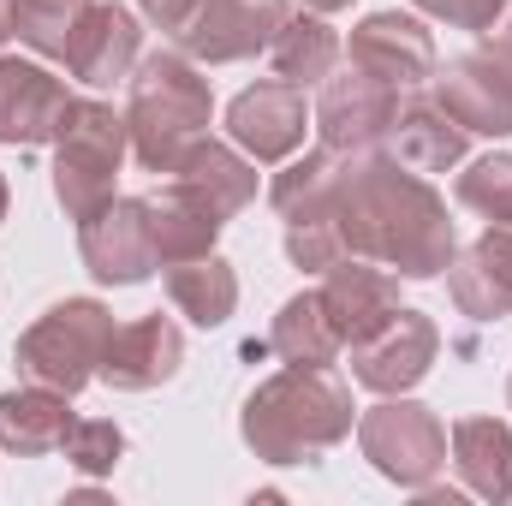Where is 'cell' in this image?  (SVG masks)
I'll return each instance as SVG.
<instances>
[{
    "label": "cell",
    "instance_id": "27",
    "mask_svg": "<svg viewBox=\"0 0 512 506\" xmlns=\"http://www.w3.org/2000/svg\"><path fill=\"white\" fill-rule=\"evenodd\" d=\"M66 441H72V459H78L84 471H102V465H114V453H120V429H114V423H84V429H72Z\"/></svg>",
    "mask_w": 512,
    "mask_h": 506
},
{
    "label": "cell",
    "instance_id": "28",
    "mask_svg": "<svg viewBox=\"0 0 512 506\" xmlns=\"http://www.w3.org/2000/svg\"><path fill=\"white\" fill-rule=\"evenodd\" d=\"M417 6H429L435 18H447V24H465V30H483V24L501 12V0H417Z\"/></svg>",
    "mask_w": 512,
    "mask_h": 506
},
{
    "label": "cell",
    "instance_id": "25",
    "mask_svg": "<svg viewBox=\"0 0 512 506\" xmlns=\"http://www.w3.org/2000/svg\"><path fill=\"white\" fill-rule=\"evenodd\" d=\"M274 66H280V78H292V84L322 78V72L334 66V30L316 24V18L280 24V36H274Z\"/></svg>",
    "mask_w": 512,
    "mask_h": 506
},
{
    "label": "cell",
    "instance_id": "12",
    "mask_svg": "<svg viewBox=\"0 0 512 506\" xmlns=\"http://www.w3.org/2000/svg\"><path fill=\"white\" fill-rule=\"evenodd\" d=\"M233 137L256 149V161H280L286 149H298L304 137V102L292 96V84H256L233 102Z\"/></svg>",
    "mask_w": 512,
    "mask_h": 506
},
{
    "label": "cell",
    "instance_id": "19",
    "mask_svg": "<svg viewBox=\"0 0 512 506\" xmlns=\"http://www.w3.org/2000/svg\"><path fill=\"white\" fill-rule=\"evenodd\" d=\"M179 179L227 221L233 209H245L251 203V191H256V173L245 167V161H233L221 143H191L185 155H179Z\"/></svg>",
    "mask_w": 512,
    "mask_h": 506
},
{
    "label": "cell",
    "instance_id": "4",
    "mask_svg": "<svg viewBox=\"0 0 512 506\" xmlns=\"http://www.w3.org/2000/svg\"><path fill=\"white\" fill-rule=\"evenodd\" d=\"M120 149H126V126L108 108H96V102L72 108V120L60 131V167H54L60 203L72 209V221H90V215H102L114 203Z\"/></svg>",
    "mask_w": 512,
    "mask_h": 506
},
{
    "label": "cell",
    "instance_id": "1",
    "mask_svg": "<svg viewBox=\"0 0 512 506\" xmlns=\"http://www.w3.org/2000/svg\"><path fill=\"white\" fill-rule=\"evenodd\" d=\"M334 233L346 251L387 256L405 274H435L453 251L441 203L417 179H399L393 167H364L358 179H346V203H340Z\"/></svg>",
    "mask_w": 512,
    "mask_h": 506
},
{
    "label": "cell",
    "instance_id": "30",
    "mask_svg": "<svg viewBox=\"0 0 512 506\" xmlns=\"http://www.w3.org/2000/svg\"><path fill=\"white\" fill-rule=\"evenodd\" d=\"M310 6H316V12H334V6H346V0H310Z\"/></svg>",
    "mask_w": 512,
    "mask_h": 506
},
{
    "label": "cell",
    "instance_id": "21",
    "mask_svg": "<svg viewBox=\"0 0 512 506\" xmlns=\"http://www.w3.org/2000/svg\"><path fill=\"white\" fill-rule=\"evenodd\" d=\"M393 149H399V161H405V167L429 173V167H447V161H459L465 137L453 131V114L405 108V114H393Z\"/></svg>",
    "mask_w": 512,
    "mask_h": 506
},
{
    "label": "cell",
    "instance_id": "31",
    "mask_svg": "<svg viewBox=\"0 0 512 506\" xmlns=\"http://www.w3.org/2000/svg\"><path fill=\"white\" fill-rule=\"evenodd\" d=\"M0 209H6V185H0Z\"/></svg>",
    "mask_w": 512,
    "mask_h": 506
},
{
    "label": "cell",
    "instance_id": "18",
    "mask_svg": "<svg viewBox=\"0 0 512 506\" xmlns=\"http://www.w3.org/2000/svg\"><path fill=\"white\" fill-rule=\"evenodd\" d=\"M441 108L465 131H512V84H501V72H489V60H465L441 84Z\"/></svg>",
    "mask_w": 512,
    "mask_h": 506
},
{
    "label": "cell",
    "instance_id": "20",
    "mask_svg": "<svg viewBox=\"0 0 512 506\" xmlns=\"http://www.w3.org/2000/svg\"><path fill=\"white\" fill-rule=\"evenodd\" d=\"M72 435V417L54 393H6L0 399V441L18 453H48Z\"/></svg>",
    "mask_w": 512,
    "mask_h": 506
},
{
    "label": "cell",
    "instance_id": "10",
    "mask_svg": "<svg viewBox=\"0 0 512 506\" xmlns=\"http://www.w3.org/2000/svg\"><path fill=\"white\" fill-rule=\"evenodd\" d=\"M364 447H370V459H382L387 477H405L411 483V477H423L441 459V429L417 405H382L364 423Z\"/></svg>",
    "mask_w": 512,
    "mask_h": 506
},
{
    "label": "cell",
    "instance_id": "14",
    "mask_svg": "<svg viewBox=\"0 0 512 506\" xmlns=\"http://www.w3.org/2000/svg\"><path fill=\"white\" fill-rule=\"evenodd\" d=\"M131 54H137V24H131L120 6H90V12L78 18L72 42H66L72 72L90 78V84H114L131 66Z\"/></svg>",
    "mask_w": 512,
    "mask_h": 506
},
{
    "label": "cell",
    "instance_id": "3",
    "mask_svg": "<svg viewBox=\"0 0 512 506\" xmlns=\"http://www.w3.org/2000/svg\"><path fill=\"white\" fill-rule=\"evenodd\" d=\"M346 423H352V411H346V393H340L334 381L280 376L274 387H262L251 399L245 435H251L262 453H274V459H298V453L334 441Z\"/></svg>",
    "mask_w": 512,
    "mask_h": 506
},
{
    "label": "cell",
    "instance_id": "17",
    "mask_svg": "<svg viewBox=\"0 0 512 506\" xmlns=\"http://www.w3.org/2000/svg\"><path fill=\"white\" fill-rule=\"evenodd\" d=\"M453 292H459V304L471 316H507L512 310V227H495L453 268Z\"/></svg>",
    "mask_w": 512,
    "mask_h": 506
},
{
    "label": "cell",
    "instance_id": "22",
    "mask_svg": "<svg viewBox=\"0 0 512 506\" xmlns=\"http://www.w3.org/2000/svg\"><path fill=\"white\" fill-rule=\"evenodd\" d=\"M453 447H459V459H465V471H471V483L483 495H507L512 489V435L501 423H489V417L459 423Z\"/></svg>",
    "mask_w": 512,
    "mask_h": 506
},
{
    "label": "cell",
    "instance_id": "13",
    "mask_svg": "<svg viewBox=\"0 0 512 506\" xmlns=\"http://www.w3.org/2000/svg\"><path fill=\"white\" fill-rule=\"evenodd\" d=\"M352 60L370 72V78H382V84H417L429 66H435V48H429V36L411 24V18H370L358 36H352Z\"/></svg>",
    "mask_w": 512,
    "mask_h": 506
},
{
    "label": "cell",
    "instance_id": "29",
    "mask_svg": "<svg viewBox=\"0 0 512 506\" xmlns=\"http://www.w3.org/2000/svg\"><path fill=\"white\" fill-rule=\"evenodd\" d=\"M12 36V0H0V42Z\"/></svg>",
    "mask_w": 512,
    "mask_h": 506
},
{
    "label": "cell",
    "instance_id": "11",
    "mask_svg": "<svg viewBox=\"0 0 512 506\" xmlns=\"http://www.w3.org/2000/svg\"><path fill=\"white\" fill-rule=\"evenodd\" d=\"M393 84L382 78H340V84H328V96H322V131H328V149H364V143H376L387 126H393Z\"/></svg>",
    "mask_w": 512,
    "mask_h": 506
},
{
    "label": "cell",
    "instance_id": "15",
    "mask_svg": "<svg viewBox=\"0 0 512 506\" xmlns=\"http://www.w3.org/2000/svg\"><path fill=\"white\" fill-rule=\"evenodd\" d=\"M143 215H149V239H155V256H173V262H185V256H203L209 251V239H215V227H221V215L179 179L173 191H161V197H149L143 203Z\"/></svg>",
    "mask_w": 512,
    "mask_h": 506
},
{
    "label": "cell",
    "instance_id": "23",
    "mask_svg": "<svg viewBox=\"0 0 512 506\" xmlns=\"http://www.w3.org/2000/svg\"><path fill=\"white\" fill-rule=\"evenodd\" d=\"M274 346H280L298 370H304V364H328V358H334L340 328L328 322L322 292H316V298H292V304H286V316H280V328H274Z\"/></svg>",
    "mask_w": 512,
    "mask_h": 506
},
{
    "label": "cell",
    "instance_id": "9",
    "mask_svg": "<svg viewBox=\"0 0 512 506\" xmlns=\"http://www.w3.org/2000/svg\"><path fill=\"white\" fill-rule=\"evenodd\" d=\"M429 352H435V328L423 316H411V310H393L382 328H370L358 340V381H370V387H405V381L423 376Z\"/></svg>",
    "mask_w": 512,
    "mask_h": 506
},
{
    "label": "cell",
    "instance_id": "8",
    "mask_svg": "<svg viewBox=\"0 0 512 506\" xmlns=\"http://www.w3.org/2000/svg\"><path fill=\"white\" fill-rule=\"evenodd\" d=\"M84 256L102 280H143L149 262H155L143 203H108L102 215H90L84 221Z\"/></svg>",
    "mask_w": 512,
    "mask_h": 506
},
{
    "label": "cell",
    "instance_id": "26",
    "mask_svg": "<svg viewBox=\"0 0 512 506\" xmlns=\"http://www.w3.org/2000/svg\"><path fill=\"white\" fill-rule=\"evenodd\" d=\"M459 197L495 221H512V155H495V161H477L465 179H459Z\"/></svg>",
    "mask_w": 512,
    "mask_h": 506
},
{
    "label": "cell",
    "instance_id": "7",
    "mask_svg": "<svg viewBox=\"0 0 512 506\" xmlns=\"http://www.w3.org/2000/svg\"><path fill=\"white\" fill-rule=\"evenodd\" d=\"M280 30V0H203V12L179 30L203 60H239Z\"/></svg>",
    "mask_w": 512,
    "mask_h": 506
},
{
    "label": "cell",
    "instance_id": "5",
    "mask_svg": "<svg viewBox=\"0 0 512 506\" xmlns=\"http://www.w3.org/2000/svg\"><path fill=\"white\" fill-rule=\"evenodd\" d=\"M108 340H114V322L102 304H60L24 334L18 364L36 381H54L60 393H72V387H84L90 364H102Z\"/></svg>",
    "mask_w": 512,
    "mask_h": 506
},
{
    "label": "cell",
    "instance_id": "2",
    "mask_svg": "<svg viewBox=\"0 0 512 506\" xmlns=\"http://www.w3.org/2000/svg\"><path fill=\"white\" fill-rule=\"evenodd\" d=\"M209 126V90L203 78L179 60V54H155L143 66V78L131 84V137H137V161L155 173H173L179 155L191 149V137Z\"/></svg>",
    "mask_w": 512,
    "mask_h": 506
},
{
    "label": "cell",
    "instance_id": "16",
    "mask_svg": "<svg viewBox=\"0 0 512 506\" xmlns=\"http://www.w3.org/2000/svg\"><path fill=\"white\" fill-rule=\"evenodd\" d=\"M173 364H179V334L161 316H149V322H137L126 334H114L108 352H102V376L120 381V387H149V381L173 376Z\"/></svg>",
    "mask_w": 512,
    "mask_h": 506
},
{
    "label": "cell",
    "instance_id": "6",
    "mask_svg": "<svg viewBox=\"0 0 512 506\" xmlns=\"http://www.w3.org/2000/svg\"><path fill=\"white\" fill-rule=\"evenodd\" d=\"M72 96L24 60H0V143H48L72 120Z\"/></svg>",
    "mask_w": 512,
    "mask_h": 506
},
{
    "label": "cell",
    "instance_id": "24",
    "mask_svg": "<svg viewBox=\"0 0 512 506\" xmlns=\"http://www.w3.org/2000/svg\"><path fill=\"white\" fill-rule=\"evenodd\" d=\"M167 286H173V304L191 316V322H221L227 310H233V274H227V262H191V268H173L167 274Z\"/></svg>",
    "mask_w": 512,
    "mask_h": 506
}]
</instances>
